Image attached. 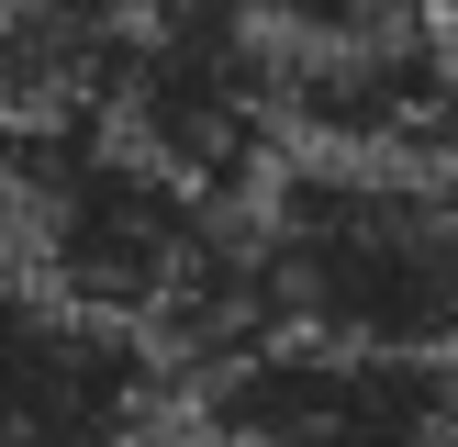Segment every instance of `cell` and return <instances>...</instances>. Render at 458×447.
I'll use <instances>...</instances> for the list:
<instances>
[]
</instances>
